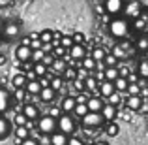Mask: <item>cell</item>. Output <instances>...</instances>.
<instances>
[{
	"label": "cell",
	"instance_id": "41",
	"mask_svg": "<svg viewBox=\"0 0 148 145\" xmlns=\"http://www.w3.org/2000/svg\"><path fill=\"white\" fill-rule=\"evenodd\" d=\"M60 113H62L60 105H58V104H54V105H51V108H49V113H47V115H51L53 119H58V117H60Z\"/></svg>",
	"mask_w": 148,
	"mask_h": 145
},
{
	"label": "cell",
	"instance_id": "12",
	"mask_svg": "<svg viewBox=\"0 0 148 145\" xmlns=\"http://www.w3.org/2000/svg\"><path fill=\"white\" fill-rule=\"evenodd\" d=\"M30 55H32V49H30L28 45H25V44H21L17 49H15V57H17V60H19V62H26V60H30Z\"/></svg>",
	"mask_w": 148,
	"mask_h": 145
},
{
	"label": "cell",
	"instance_id": "14",
	"mask_svg": "<svg viewBox=\"0 0 148 145\" xmlns=\"http://www.w3.org/2000/svg\"><path fill=\"white\" fill-rule=\"evenodd\" d=\"M49 145H68V134H64V132H51Z\"/></svg>",
	"mask_w": 148,
	"mask_h": 145
},
{
	"label": "cell",
	"instance_id": "46",
	"mask_svg": "<svg viewBox=\"0 0 148 145\" xmlns=\"http://www.w3.org/2000/svg\"><path fill=\"white\" fill-rule=\"evenodd\" d=\"M66 53H68V49L62 47V45H56L53 51V57H66Z\"/></svg>",
	"mask_w": 148,
	"mask_h": 145
},
{
	"label": "cell",
	"instance_id": "27",
	"mask_svg": "<svg viewBox=\"0 0 148 145\" xmlns=\"http://www.w3.org/2000/svg\"><path fill=\"white\" fill-rule=\"evenodd\" d=\"M86 111H88L86 104H75V108H73V111H71V115H73V119H81L83 115H86Z\"/></svg>",
	"mask_w": 148,
	"mask_h": 145
},
{
	"label": "cell",
	"instance_id": "54",
	"mask_svg": "<svg viewBox=\"0 0 148 145\" xmlns=\"http://www.w3.org/2000/svg\"><path fill=\"white\" fill-rule=\"evenodd\" d=\"M90 145H109L107 142H103V139H94V142H92Z\"/></svg>",
	"mask_w": 148,
	"mask_h": 145
},
{
	"label": "cell",
	"instance_id": "36",
	"mask_svg": "<svg viewBox=\"0 0 148 145\" xmlns=\"http://www.w3.org/2000/svg\"><path fill=\"white\" fill-rule=\"evenodd\" d=\"M120 102H122V96H120L118 91L111 92V94L107 96V104H112V105H120Z\"/></svg>",
	"mask_w": 148,
	"mask_h": 145
},
{
	"label": "cell",
	"instance_id": "35",
	"mask_svg": "<svg viewBox=\"0 0 148 145\" xmlns=\"http://www.w3.org/2000/svg\"><path fill=\"white\" fill-rule=\"evenodd\" d=\"M11 96H13L15 100L19 102V104H23V102H25V96H26V91H25V87H19V89H15V91L11 92Z\"/></svg>",
	"mask_w": 148,
	"mask_h": 145
},
{
	"label": "cell",
	"instance_id": "16",
	"mask_svg": "<svg viewBox=\"0 0 148 145\" xmlns=\"http://www.w3.org/2000/svg\"><path fill=\"white\" fill-rule=\"evenodd\" d=\"M38 96H40V100L45 102V104H53L54 98H56V91H53L51 87H43L40 92H38Z\"/></svg>",
	"mask_w": 148,
	"mask_h": 145
},
{
	"label": "cell",
	"instance_id": "5",
	"mask_svg": "<svg viewBox=\"0 0 148 145\" xmlns=\"http://www.w3.org/2000/svg\"><path fill=\"white\" fill-rule=\"evenodd\" d=\"M81 121H83V126L86 128H98L103 124V117L99 111H86V115L81 117Z\"/></svg>",
	"mask_w": 148,
	"mask_h": 145
},
{
	"label": "cell",
	"instance_id": "22",
	"mask_svg": "<svg viewBox=\"0 0 148 145\" xmlns=\"http://www.w3.org/2000/svg\"><path fill=\"white\" fill-rule=\"evenodd\" d=\"M11 87H15V89H19V87H25V83H26V77H25V74H11Z\"/></svg>",
	"mask_w": 148,
	"mask_h": 145
},
{
	"label": "cell",
	"instance_id": "21",
	"mask_svg": "<svg viewBox=\"0 0 148 145\" xmlns=\"http://www.w3.org/2000/svg\"><path fill=\"white\" fill-rule=\"evenodd\" d=\"M141 104H143V98L139 96V94H133V96H127V102H126V105L131 109V111H137L139 108H141Z\"/></svg>",
	"mask_w": 148,
	"mask_h": 145
},
{
	"label": "cell",
	"instance_id": "6",
	"mask_svg": "<svg viewBox=\"0 0 148 145\" xmlns=\"http://www.w3.org/2000/svg\"><path fill=\"white\" fill-rule=\"evenodd\" d=\"M122 8H124V0H105V4H103V10L109 15L122 13Z\"/></svg>",
	"mask_w": 148,
	"mask_h": 145
},
{
	"label": "cell",
	"instance_id": "2",
	"mask_svg": "<svg viewBox=\"0 0 148 145\" xmlns=\"http://www.w3.org/2000/svg\"><path fill=\"white\" fill-rule=\"evenodd\" d=\"M56 126H58V130L64 132V134H73L77 124H75V119H73L71 113H60V117H58V121H56Z\"/></svg>",
	"mask_w": 148,
	"mask_h": 145
},
{
	"label": "cell",
	"instance_id": "49",
	"mask_svg": "<svg viewBox=\"0 0 148 145\" xmlns=\"http://www.w3.org/2000/svg\"><path fill=\"white\" fill-rule=\"evenodd\" d=\"M71 40H73V44H84V36H83L81 32H75Z\"/></svg>",
	"mask_w": 148,
	"mask_h": 145
},
{
	"label": "cell",
	"instance_id": "37",
	"mask_svg": "<svg viewBox=\"0 0 148 145\" xmlns=\"http://www.w3.org/2000/svg\"><path fill=\"white\" fill-rule=\"evenodd\" d=\"M90 57L94 58L96 62H101V60H103V57H105V49L103 47H94V51L90 53Z\"/></svg>",
	"mask_w": 148,
	"mask_h": 145
},
{
	"label": "cell",
	"instance_id": "29",
	"mask_svg": "<svg viewBox=\"0 0 148 145\" xmlns=\"http://www.w3.org/2000/svg\"><path fill=\"white\" fill-rule=\"evenodd\" d=\"M112 85H114V91L124 92V91H126V87H127V79H126V77H122V76H118L114 81H112Z\"/></svg>",
	"mask_w": 148,
	"mask_h": 145
},
{
	"label": "cell",
	"instance_id": "33",
	"mask_svg": "<svg viewBox=\"0 0 148 145\" xmlns=\"http://www.w3.org/2000/svg\"><path fill=\"white\" fill-rule=\"evenodd\" d=\"M28 136H30V132L26 126H15V138L17 139H26Z\"/></svg>",
	"mask_w": 148,
	"mask_h": 145
},
{
	"label": "cell",
	"instance_id": "11",
	"mask_svg": "<svg viewBox=\"0 0 148 145\" xmlns=\"http://www.w3.org/2000/svg\"><path fill=\"white\" fill-rule=\"evenodd\" d=\"M131 21H133V28H135V30L146 34V30H148V21H146L145 11H141V15H139V17H135V19H131Z\"/></svg>",
	"mask_w": 148,
	"mask_h": 145
},
{
	"label": "cell",
	"instance_id": "44",
	"mask_svg": "<svg viewBox=\"0 0 148 145\" xmlns=\"http://www.w3.org/2000/svg\"><path fill=\"white\" fill-rule=\"evenodd\" d=\"M62 76H64L68 81H71V79H75V70H73L71 66H66V70L62 72Z\"/></svg>",
	"mask_w": 148,
	"mask_h": 145
},
{
	"label": "cell",
	"instance_id": "45",
	"mask_svg": "<svg viewBox=\"0 0 148 145\" xmlns=\"http://www.w3.org/2000/svg\"><path fill=\"white\" fill-rule=\"evenodd\" d=\"M71 44H73L71 36H60V45H62V47L69 49V47H71Z\"/></svg>",
	"mask_w": 148,
	"mask_h": 145
},
{
	"label": "cell",
	"instance_id": "51",
	"mask_svg": "<svg viewBox=\"0 0 148 145\" xmlns=\"http://www.w3.org/2000/svg\"><path fill=\"white\" fill-rule=\"evenodd\" d=\"M126 79H127V83H137L139 76H137V74H133V72H131V74H127V76H126Z\"/></svg>",
	"mask_w": 148,
	"mask_h": 145
},
{
	"label": "cell",
	"instance_id": "53",
	"mask_svg": "<svg viewBox=\"0 0 148 145\" xmlns=\"http://www.w3.org/2000/svg\"><path fill=\"white\" fill-rule=\"evenodd\" d=\"M40 143H41V145H49V134H41Z\"/></svg>",
	"mask_w": 148,
	"mask_h": 145
},
{
	"label": "cell",
	"instance_id": "30",
	"mask_svg": "<svg viewBox=\"0 0 148 145\" xmlns=\"http://www.w3.org/2000/svg\"><path fill=\"white\" fill-rule=\"evenodd\" d=\"M32 70H34V74H36V76L40 77V76H45V74H47V70H49V68H47V66H45L43 62L40 60V62H34Z\"/></svg>",
	"mask_w": 148,
	"mask_h": 145
},
{
	"label": "cell",
	"instance_id": "48",
	"mask_svg": "<svg viewBox=\"0 0 148 145\" xmlns=\"http://www.w3.org/2000/svg\"><path fill=\"white\" fill-rule=\"evenodd\" d=\"M68 145H86L81 138H75V136H71V138H68Z\"/></svg>",
	"mask_w": 148,
	"mask_h": 145
},
{
	"label": "cell",
	"instance_id": "34",
	"mask_svg": "<svg viewBox=\"0 0 148 145\" xmlns=\"http://www.w3.org/2000/svg\"><path fill=\"white\" fill-rule=\"evenodd\" d=\"M49 87L53 89V91H60L62 89V77L60 76H53L49 79Z\"/></svg>",
	"mask_w": 148,
	"mask_h": 145
},
{
	"label": "cell",
	"instance_id": "9",
	"mask_svg": "<svg viewBox=\"0 0 148 145\" xmlns=\"http://www.w3.org/2000/svg\"><path fill=\"white\" fill-rule=\"evenodd\" d=\"M66 66H68V62L64 60V57H54L53 64L49 66V70L54 74V76H62V72L66 70Z\"/></svg>",
	"mask_w": 148,
	"mask_h": 145
},
{
	"label": "cell",
	"instance_id": "13",
	"mask_svg": "<svg viewBox=\"0 0 148 145\" xmlns=\"http://www.w3.org/2000/svg\"><path fill=\"white\" fill-rule=\"evenodd\" d=\"M98 92H99L101 98H107L111 92H114V85H112V81H107V79L99 81V83H98Z\"/></svg>",
	"mask_w": 148,
	"mask_h": 145
},
{
	"label": "cell",
	"instance_id": "32",
	"mask_svg": "<svg viewBox=\"0 0 148 145\" xmlns=\"http://www.w3.org/2000/svg\"><path fill=\"white\" fill-rule=\"evenodd\" d=\"M111 55H114V57H116V60H126V58H127L126 51H124L122 47H120L118 44H116L114 47H112V51H111Z\"/></svg>",
	"mask_w": 148,
	"mask_h": 145
},
{
	"label": "cell",
	"instance_id": "28",
	"mask_svg": "<svg viewBox=\"0 0 148 145\" xmlns=\"http://www.w3.org/2000/svg\"><path fill=\"white\" fill-rule=\"evenodd\" d=\"M105 132H107V136H111V138L118 136V132H120V126H118V123H114V121H109V124L105 126Z\"/></svg>",
	"mask_w": 148,
	"mask_h": 145
},
{
	"label": "cell",
	"instance_id": "38",
	"mask_svg": "<svg viewBox=\"0 0 148 145\" xmlns=\"http://www.w3.org/2000/svg\"><path fill=\"white\" fill-rule=\"evenodd\" d=\"M26 121H28V119L23 115V111H17V113L13 115V123H15V126H25Z\"/></svg>",
	"mask_w": 148,
	"mask_h": 145
},
{
	"label": "cell",
	"instance_id": "8",
	"mask_svg": "<svg viewBox=\"0 0 148 145\" xmlns=\"http://www.w3.org/2000/svg\"><path fill=\"white\" fill-rule=\"evenodd\" d=\"M84 55H86L84 44H71V47H69V58L71 60H81Z\"/></svg>",
	"mask_w": 148,
	"mask_h": 145
},
{
	"label": "cell",
	"instance_id": "19",
	"mask_svg": "<svg viewBox=\"0 0 148 145\" xmlns=\"http://www.w3.org/2000/svg\"><path fill=\"white\" fill-rule=\"evenodd\" d=\"M58 105H60L62 113H71L73 108H75V98H73V96H66Z\"/></svg>",
	"mask_w": 148,
	"mask_h": 145
},
{
	"label": "cell",
	"instance_id": "55",
	"mask_svg": "<svg viewBox=\"0 0 148 145\" xmlns=\"http://www.w3.org/2000/svg\"><path fill=\"white\" fill-rule=\"evenodd\" d=\"M11 2H13V0H0V8H6V6H10Z\"/></svg>",
	"mask_w": 148,
	"mask_h": 145
},
{
	"label": "cell",
	"instance_id": "20",
	"mask_svg": "<svg viewBox=\"0 0 148 145\" xmlns=\"http://www.w3.org/2000/svg\"><path fill=\"white\" fill-rule=\"evenodd\" d=\"M25 91L28 92V94H38V92L41 91L40 81H38V79H30V81H26V83H25Z\"/></svg>",
	"mask_w": 148,
	"mask_h": 145
},
{
	"label": "cell",
	"instance_id": "43",
	"mask_svg": "<svg viewBox=\"0 0 148 145\" xmlns=\"http://www.w3.org/2000/svg\"><path fill=\"white\" fill-rule=\"evenodd\" d=\"M43 55H45V53H43L41 49H32V55H30V60H32V62H40Z\"/></svg>",
	"mask_w": 148,
	"mask_h": 145
},
{
	"label": "cell",
	"instance_id": "10",
	"mask_svg": "<svg viewBox=\"0 0 148 145\" xmlns=\"http://www.w3.org/2000/svg\"><path fill=\"white\" fill-rule=\"evenodd\" d=\"M10 105H11V94L6 91V89L0 87V115L6 113L8 109H10Z\"/></svg>",
	"mask_w": 148,
	"mask_h": 145
},
{
	"label": "cell",
	"instance_id": "1",
	"mask_svg": "<svg viewBox=\"0 0 148 145\" xmlns=\"http://www.w3.org/2000/svg\"><path fill=\"white\" fill-rule=\"evenodd\" d=\"M109 32L111 36L118 38V40H124L130 34V23H127L126 17H114L109 21Z\"/></svg>",
	"mask_w": 148,
	"mask_h": 145
},
{
	"label": "cell",
	"instance_id": "24",
	"mask_svg": "<svg viewBox=\"0 0 148 145\" xmlns=\"http://www.w3.org/2000/svg\"><path fill=\"white\" fill-rule=\"evenodd\" d=\"M103 77L107 81H114L118 77V68L116 66H105L103 68Z\"/></svg>",
	"mask_w": 148,
	"mask_h": 145
},
{
	"label": "cell",
	"instance_id": "25",
	"mask_svg": "<svg viewBox=\"0 0 148 145\" xmlns=\"http://www.w3.org/2000/svg\"><path fill=\"white\" fill-rule=\"evenodd\" d=\"M84 91H90V92H98V79H96L94 76H88L86 79H84Z\"/></svg>",
	"mask_w": 148,
	"mask_h": 145
},
{
	"label": "cell",
	"instance_id": "52",
	"mask_svg": "<svg viewBox=\"0 0 148 145\" xmlns=\"http://www.w3.org/2000/svg\"><path fill=\"white\" fill-rule=\"evenodd\" d=\"M25 77H26V81H30V79H38V76L34 74V70H30V72H26V74H25Z\"/></svg>",
	"mask_w": 148,
	"mask_h": 145
},
{
	"label": "cell",
	"instance_id": "40",
	"mask_svg": "<svg viewBox=\"0 0 148 145\" xmlns=\"http://www.w3.org/2000/svg\"><path fill=\"white\" fill-rule=\"evenodd\" d=\"M139 77H148V62L143 58L141 62H139V74H137Z\"/></svg>",
	"mask_w": 148,
	"mask_h": 145
},
{
	"label": "cell",
	"instance_id": "3",
	"mask_svg": "<svg viewBox=\"0 0 148 145\" xmlns=\"http://www.w3.org/2000/svg\"><path fill=\"white\" fill-rule=\"evenodd\" d=\"M36 130L40 134H51L56 130V119H53L51 115H43L36 119Z\"/></svg>",
	"mask_w": 148,
	"mask_h": 145
},
{
	"label": "cell",
	"instance_id": "17",
	"mask_svg": "<svg viewBox=\"0 0 148 145\" xmlns=\"http://www.w3.org/2000/svg\"><path fill=\"white\" fill-rule=\"evenodd\" d=\"M105 98H101V96H90L86 100V108H88V111H101V108H103V104H105Z\"/></svg>",
	"mask_w": 148,
	"mask_h": 145
},
{
	"label": "cell",
	"instance_id": "26",
	"mask_svg": "<svg viewBox=\"0 0 148 145\" xmlns=\"http://www.w3.org/2000/svg\"><path fill=\"white\" fill-rule=\"evenodd\" d=\"M10 136V121L6 117H0V139H6Z\"/></svg>",
	"mask_w": 148,
	"mask_h": 145
},
{
	"label": "cell",
	"instance_id": "4",
	"mask_svg": "<svg viewBox=\"0 0 148 145\" xmlns=\"http://www.w3.org/2000/svg\"><path fill=\"white\" fill-rule=\"evenodd\" d=\"M143 11V4L139 0H127L124 2V8H122V13L126 15V19H135L139 17Z\"/></svg>",
	"mask_w": 148,
	"mask_h": 145
},
{
	"label": "cell",
	"instance_id": "50",
	"mask_svg": "<svg viewBox=\"0 0 148 145\" xmlns=\"http://www.w3.org/2000/svg\"><path fill=\"white\" fill-rule=\"evenodd\" d=\"M19 145H40V143H38V139H36V138H30V136H28V138L23 139V142L19 143Z\"/></svg>",
	"mask_w": 148,
	"mask_h": 145
},
{
	"label": "cell",
	"instance_id": "7",
	"mask_svg": "<svg viewBox=\"0 0 148 145\" xmlns=\"http://www.w3.org/2000/svg\"><path fill=\"white\" fill-rule=\"evenodd\" d=\"M21 111H23V115H25L28 121H36L38 117H40V108H38L36 104H32V102H28V104H23Z\"/></svg>",
	"mask_w": 148,
	"mask_h": 145
},
{
	"label": "cell",
	"instance_id": "56",
	"mask_svg": "<svg viewBox=\"0 0 148 145\" xmlns=\"http://www.w3.org/2000/svg\"><path fill=\"white\" fill-rule=\"evenodd\" d=\"M6 64V57H4V55H0V66H4Z\"/></svg>",
	"mask_w": 148,
	"mask_h": 145
},
{
	"label": "cell",
	"instance_id": "31",
	"mask_svg": "<svg viewBox=\"0 0 148 145\" xmlns=\"http://www.w3.org/2000/svg\"><path fill=\"white\" fill-rule=\"evenodd\" d=\"M135 47H137V51H141V53H145V51L148 49V38H146V34H143V36L135 42Z\"/></svg>",
	"mask_w": 148,
	"mask_h": 145
},
{
	"label": "cell",
	"instance_id": "18",
	"mask_svg": "<svg viewBox=\"0 0 148 145\" xmlns=\"http://www.w3.org/2000/svg\"><path fill=\"white\" fill-rule=\"evenodd\" d=\"M101 117H103V121H112L116 117V105H112V104H107V102H105L103 104V108H101Z\"/></svg>",
	"mask_w": 148,
	"mask_h": 145
},
{
	"label": "cell",
	"instance_id": "47",
	"mask_svg": "<svg viewBox=\"0 0 148 145\" xmlns=\"http://www.w3.org/2000/svg\"><path fill=\"white\" fill-rule=\"evenodd\" d=\"M53 60H54V57H53V53H45V55H43V57H41V62H43V64H45V66H47V68H49V66H51V64H53Z\"/></svg>",
	"mask_w": 148,
	"mask_h": 145
},
{
	"label": "cell",
	"instance_id": "23",
	"mask_svg": "<svg viewBox=\"0 0 148 145\" xmlns=\"http://www.w3.org/2000/svg\"><path fill=\"white\" fill-rule=\"evenodd\" d=\"M81 68L88 70V72H94L96 70V60L90 57V55H84V57L81 58Z\"/></svg>",
	"mask_w": 148,
	"mask_h": 145
},
{
	"label": "cell",
	"instance_id": "39",
	"mask_svg": "<svg viewBox=\"0 0 148 145\" xmlns=\"http://www.w3.org/2000/svg\"><path fill=\"white\" fill-rule=\"evenodd\" d=\"M103 66H116L118 64V60H116V57L114 55H111V53H105V57H103Z\"/></svg>",
	"mask_w": 148,
	"mask_h": 145
},
{
	"label": "cell",
	"instance_id": "57",
	"mask_svg": "<svg viewBox=\"0 0 148 145\" xmlns=\"http://www.w3.org/2000/svg\"><path fill=\"white\" fill-rule=\"evenodd\" d=\"M0 30H2V21H0Z\"/></svg>",
	"mask_w": 148,
	"mask_h": 145
},
{
	"label": "cell",
	"instance_id": "15",
	"mask_svg": "<svg viewBox=\"0 0 148 145\" xmlns=\"http://www.w3.org/2000/svg\"><path fill=\"white\" fill-rule=\"evenodd\" d=\"M19 30L21 28H19L17 23H8V25H2V30H0V32H2L6 38H17Z\"/></svg>",
	"mask_w": 148,
	"mask_h": 145
},
{
	"label": "cell",
	"instance_id": "42",
	"mask_svg": "<svg viewBox=\"0 0 148 145\" xmlns=\"http://www.w3.org/2000/svg\"><path fill=\"white\" fill-rule=\"evenodd\" d=\"M38 38H40L41 44H49V42L53 40V32H51V30H43V32H41Z\"/></svg>",
	"mask_w": 148,
	"mask_h": 145
}]
</instances>
